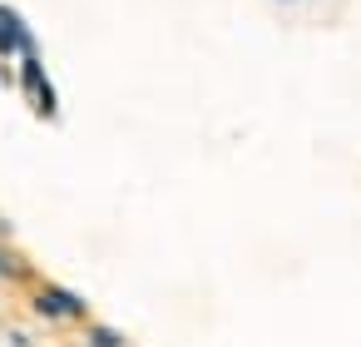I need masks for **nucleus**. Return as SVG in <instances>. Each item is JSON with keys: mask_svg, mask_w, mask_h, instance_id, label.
<instances>
[{"mask_svg": "<svg viewBox=\"0 0 361 347\" xmlns=\"http://www.w3.org/2000/svg\"><path fill=\"white\" fill-rule=\"evenodd\" d=\"M0 50H25V55H35L30 30H25V25H20V16H16V11H6V6H0Z\"/></svg>", "mask_w": 361, "mask_h": 347, "instance_id": "f03ea898", "label": "nucleus"}, {"mask_svg": "<svg viewBox=\"0 0 361 347\" xmlns=\"http://www.w3.org/2000/svg\"><path fill=\"white\" fill-rule=\"evenodd\" d=\"M90 342H94V347H124V337H119L114 327H94V332H90Z\"/></svg>", "mask_w": 361, "mask_h": 347, "instance_id": "7ed1b4c3", "label": "nucleus"}, {"mask_svg": "<svg viewBox=\"0 0 361 347\" xmlns=\"http://www.w3.org/2000/svg\"><path fill=\"white\" fill-rule=\"evenodd\" d=\"M35 307H40L45 317H80V312H85V302H80L75 293H65V288H45V293L35 298Z\"/></svg>", "mask_w": 361, "mask_h": 347, "instance_id": "f257e3e1", "label": "nucleus"}]
</instances>
